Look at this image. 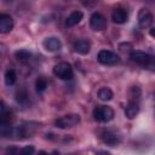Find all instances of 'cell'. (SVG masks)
I'll use <instances>...</instances> for the list:
<instances>
[{"mask_svg":"<svg viewBox=\"0 0 155 155\" xmlns=\"http://www.w3.org/2000/svg\"><path fill=\"white\" fill-rule=\"evenodd\" d=\"M12 113L4 108L0 110V136L2 137H11L12 132Z\"/></svg>","mask_w":155,"mask_h":155,"instance_id":"6da1fadb","label":"cell"},{"mask_svg":"<svg viewBox=\"0 0 155 155\" xmlns=\"http://www.w3.org/2000/svg\"><path fill=\"white\" fill-rule=\"evenodd\" d=\"M93 117L98 122H109L114 119V110L108 105H97L93 109Z\"/></svg>","mask_w":155,"mask_h":155,"instance_id":"7a4b0ae2","label":"cell"},{"mask_svg":"<svg viewBox=\"0 0 155 155\" xmlns=\"http://www.w3.org/2000/svg\"><path fill=\"white\" fill-rule=\"evenodd\" d=\"M53 74L62 79V80H70L73 79V68L68 62H59L53 67Z\"/></svg>","mask_w":155,"mask_h":155,"instance_id":"3957f363","label":"cell"},{"mask_svg":"<svg viewBox=\"0 0 155 155\" xmlns=\"http://www.w3.org/2000/svg\"><path fill=\"white\" fill-rule=\"evenodd\" d=\"M130 58L132 62L142 65V67H150L153 65V57L143 51H139V50H134V51H131L130 53Z\"/></svg>","mask_w":155,"mask_h":155,"instance_id":"277c9868","label":"cell"},{"mask_svg":"<svg viewBox=\"0 0 155 155\" xmlns=\"http://www.w3.org/2000/svg\"><path fill=\"white\" fill-rule=\"evenodd\" d=\"M80 122V115L79 114H67L54 121L56 127L58 128H69Z\"/></svg>","mask_w":155,"mask_h":155,"instance_id":"5b68a950","label":"cell"},{"mask_svg":"<svg viewBox=\"0 0 155 155\" xmlns=\"http://www.w3.org/2000/svg\"><path fill=\"white\" fill-rule=\"evenodd\" d=\"M97 59L101 64H104V65H114L119 62V56L113 52V51H109V50H102L99 51L98 56H97Z\"/></svg>","mask_w":155,"mask_h":155,"instance_id":"8992f818","label":"cell"},{"mask_svg":"<svg viewBox=\"0 0 155 155\" xmlns=\"http://www.w3.org/2000/svg\"><path fill=\"white\" fill-rule=\"evenodd\" d=\"M90 27L94 31H101V30L105 29V27H107L105 17L102 13H99V12L92 13L91 17H90Z\"/></svg>","mask_w":155,"mask_h":155,"instance_id":"52a82bcc","label":"cell"},{"mask_svg":"<svg viewBox=\"0 0 155 155\" xmlns=\"http://www.w3.org/2000/svg\"><path fill=\"white\" fill-rule=\"evenodd\" d=\"M138 23L140 28H149L153 23V13L148 8H140L138 12Z\"/></svg>","mask_w":155,"mask_h":155,"instance_id":"ba28073f","label":"cell"},{"mask_svg":"<svg viewBox=\"0 0 155 155\" xmlns=\"http://www.w3.org/2000/svg\"><path fill=\"white\" fill-rule=\"evenodd\" d=\"M13 29V19L10 15L0 13V34H7Z\"/></svg>","mask_w":155,"mask_h":155,"instance_id":"9c48e42d","label":"cell"},{"mask_svg":"<svg viewBox=\"0 0 155 155\" xmlns=\"http://www.w3.org/2000/svg\"><path fill=\"white\" fill-rule=\"evenodd\" d=\"M44 47L46 51L48 52H56V51H59L61 47H62V42L56 36H50V38H46L42 42Z\"/></svg>","mask_w":155,"mask_h":155,"instance_id":"30bf717a","label":"cell"},{"mask_svg":"<svg viewBox=\"0 0 155 155\" xmlns=\"http://www.w3.org/2000/svg\"><path fill=\"white\" fill-rule=\"evenodd\" d=\"M127 18H128V15H127V11L119 7V8H115L111 13V19L114 23L116 24H122L125 22H127Z\"/></svg>","mask_w":155,"mask_h":155,"instance_id":"8fae6325","label":"cell"},{"mask_svg":"<svg viewBox=\"0 0 155 155\" xmlns=\"http://www.w3.org/2000/svg\"><path fill=\"white\" fill-rule=\"evenodd\" d=\"M90 50H91V44L87 40L81 39V40L75 41V44H74V51L79 54H87L90 52Z\"/></svg>","mask_w":155,"mask_h":155,"instance_id":"7c38bea8","label":"cell"},{"mask_svg":"<svg viewBox=\"0 0 155 155\" xmlns=\"http://www.w3.org/2000/svg\"><path fill=\"white\" fill-rule=\"evenodd\" d=\"M101 137H102V139H103V142H104L105 144L111 145V147H115L116 144L120 143V137L116 136L115 133L110 132V131H103Z\"/></svg>","mask_w":155,"mask_h":155,"instance_id":"4fadbf2b","label":"cell"},{"mask_svg":"<svg viewBox=\"0 0 155 155\" xmlns=\"http://www.w3.org/2000/svg\"><path fill=\"white\" fill-rule=\"evenodd\" d=\"M82 17H84V15H82L81 11H74V12H71V13L67 17V19H65V25H67V27H74V25L79 24V23L81 22Z\"/></svg>","mask_w":155,"mask_h":155,"instance_id":"5bb4252c","label":"cell"},{"mask_svg":"<svg viewBox=\"0 0 155 155\" xmlns=\"http://www.w3.org/2000/svg\"><path fill=\"white\" fill-rule=\"evenodd\" d=\"M138 111H139L138 103L136 101H130L128 104L125 108V115H126V117L127 119H133V117H136V115L138 114Z\"/></svg>","mask_w":155,"mask_h":155,"instance_id":"9a60e30c","label":"cell"},{"mask_svg":"<svg viewBox=\"0 0 155 155\" xmlns=\"http://www.w3.org/2000/svg\"><path fill=\"white\" fill-rule=\"evenodd\" d=\"M17 81V74L13 69H7L5 73V84L7 86H12L15 85Z\"/></svg>","mask_w":155,"mask_h":155,"instance_id":"2e32d148","label":"cell"},{"mask_svg":"<svg viewBox=\"0 0 155 155\" xmlns=\"http://www.w3.org/2000/svg\"><path fill=\"white\" fill-rule=\"evenodd\" d=\"M113 91L109 88V87H102L99 91H98V98L101 99V101H104V102H107V101H110L111 98H113Z\"/></svg>","mask_w":155,"mask_h":155,"instance_id":"e0dca14e","label":"cell"},{"mask_svg":"<svg viewBox=\"0 0 155 155\" xmlns=\"http://www.w3.org/2000/svg\"><path fill=\"white\" fill-rule=\"evenodd\" d=\"M35 88L39 93H42L47 88V80L44 76H39L35 81Z\"/></svg>","mask_w":155,"mask_h":155,"instance_id":"ac0fdd59","label":"cell"},{"mask_svg":"<svg viewBox=\"0 0 155 155\" xmlns=\"http://www.w3.org/2000/svg\"><path fill=\"white\" fill-rule=\"evenodd\" d=\"M15 57L18 61H28L31 57V53L28 50H18L15 52Z\"/></svg>","mask_w":155,"mask_h":155,"instance_id":"d6986e66","label":"cell"},{"mask_svg":"<svg viewBox=\"0 0 155 155\" xmlns=\"http://www.w3.org/2000/svg\"><path fill=\"white\" fill-rule=\"evenodd\" d=\"M16 99H17V102H18V103H21V104L27 103V102H28V94H27V92H25L24 90L19 91V92L17 93Z\"/></svg>","mask_w":155,"mask_h":155,"instance_id":"ffe728a7","label":"cell"},{"mask_svg":"<svg viewBox=\"0 0 155 155\" xmlns=\"http://www.w3.org/2000/svg\"><path fill=\"white\" fill-rule=\"evenodd\" d=\"M34 151H35V148H34L33 145H27V147H24V148L21 150V153H22L23 155H30V154H34Z\"/></svg>","mask_w":155,"mask_h":155,"instance_id":"44dd1931","label":"cell"},{"mask_svg":"<svg viewBox=\"0 0 155 155\" xmlns=\"http://www.w3.org/2000/svg\"><path fill=\"white\" fill-rule=\"evenodd\" d=\"M119 48L122 51V52H126V51H130L132 48V45L130 42H124V44H120Z\"/></svg>","mask_w":155,"mask_h":155,"instance_id":"7402d4cb","label":"cell"}]
</instances>
